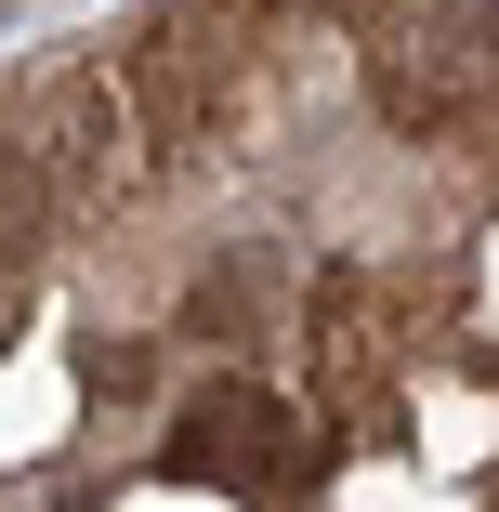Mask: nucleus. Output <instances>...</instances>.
<instances>
[{
    "instance_id": "1",
    "label": "nucleus",
    "mask_w": 499,
    "mask_h": 512,
    "mask_svg": "<svg viewBox=\"0 0 499 512\" xmlns=\"http://www.w3.org/2000/svg\"><path fill=\"white\" fill-rule=\"evenodd\" d=\"M171 460L184 473H237V486H289V473H303V421H289L263 381H211V394L184 407Z\"/></svg>"
},
{
    "instance_id": "2",
    "label": "nucleus",
    "mask_w": 499,
    "mask_h": 512,
    "mask_svg": "<svg viewBox=\"0 0 499 512\" xmlns=\"http://www.w3.org/2000/svg\"><path fill=\"white\" fill-rule=\"evenodd\" d=\"M250 316H263V276H224V289H197V329H224V342H237Z\"/></svg>"
}]
</instances>
